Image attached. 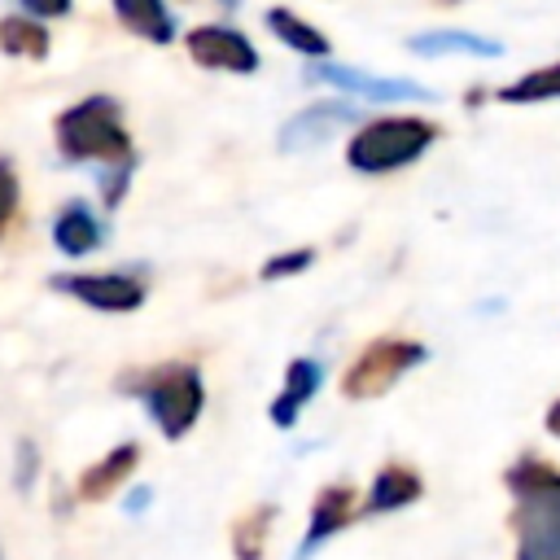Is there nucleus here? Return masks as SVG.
<instances>
[{"instance_id":"cd10ccee","label":"nucleus","mask_w":560,"mask_h":560,"mask_svg":"<svg viewBox=\"0 0 560 560\" xmlns=\"http://www.w3.org/2000/svg\"><path fill=\"white\" fill-rule=\"evenodd\" d=\"M219 4H223V9H236V4H241V0H219Z\"/></svg>"},{"instance_id":"f257e3e1","label":"nucleus","mask_w":560,"mask_h":560,"mask_svg":"<svg viewBox=\"0 0 560 560\" xmlns=\"http://www.w3.org/2000/svg\"><path fill=\"white\" fill-rule=\"evenodd\" d=\"M503 486L516 508L508 516L516 538V560H560V468L534 451L508 464Z\"/></svg>"},{"instance_id":"6ab92c4d","label":"nucleus","mask_w":560,"mask_h":560,"mask_svg":"<svg viewBox=\"0 0 560 560\" xmlns=\"http://www.w3.org/2000/svg\"><path fill=\"white\" fill-rule=\"evenodd\" d=\"M494 101L499 105H542V101H560V61L551 66H538L503 88H494Z\"/></svg>"},{"instance_id":"4468645a","label":"nucleus","mask_w":560,"mask_h":560,"mask_svg":"<svg viewBox=\"0 0 560 560\" xmlns=\"http://www.w3.org/2000/svg\"><path fill=\"white\" fill-rule=\"evenodd\" d=\"M136 464H140V442H118V446H109L96 464H88V468L79 472L74 494H79L83 503H101V499H109L114 490H122V486L131 481Z\"/></svg>"},{"instance_id":"39448f33","label":"nucleus","mask_w":560,"mask_h":560,"mask_svg":"<svg viewBox=\"0 0 560 560\" xmlns=\"http://www.w3.org/2000/svg\"><path fill=\"white\" fill-rule=\"evenodd\" d=\"M429 359V346L416 337H376L368 341L350 368L341 372V394L350 402H372L381 394H389L407 372H416Z\"/></svg>"},{"instance_id":"aec40b11","label":"nucleus","mask_w":560,"mask_h":560,"mask_svg":"<svg viewBox=\"0 0 560 560\" xmlns=\"http://www.w3.org/2000/svg\"><path fill=\"white\" fill-rule=\"evenodd\" d=\"M276 516H280V512H276L271 503L249 508L245 516H236V521H232V556H236V560H262Z\"/></svg>"},{"instance_id":"6e6552de","label":"nucleus","mask_w":560,"mask_h":560,"mask_svg":"<svg viewBox=\"0 0 560 560\" xmlns=\"http://www.w3.org/2000/svg\"><path fill=\"white\" fill-rule=\"evenodd\" d=\"M184 52L201 66V70H219V74H254L262 66V52L254 48V39L228 22H201L184 35Z\"/></svg>"},{"instance_id":"9b49d317","label":"nucleus","mask_w":560,"mask_h":560,"mask_svg":"<svg viewBox=\"0 0 560 560\" xmlns=\"http://www.w3.org/2000/svg\"><path fill=\"white\" fill-rule=\"evenodd\" d=\"M52 245H57V254H66V258H88V254H96L105 241H109V228H105V219L83 201V197H70L57 214H52Z\"/></svg>"},{"instance_id":"bb28decb","label":"nucleus","mask_w":560,"mask_h":560,"mask_svg":"<svg viewBox=\"0 0 560 560\" xmlns=\"http://www.w3.org/2000/svg\"><path fill=\"white\" fill-rule=\"evenodd\" d=\"M542 424H547V433H551V438H560V398H556V402L547 407V416H542Z\"/></svg>"},{"instance_id":"2eb2a0df","label":"nucleus","mask_w":560,"mask_h":560,"mask_svg":"<svg viewBox=\"0 0 560 560\" xmlns=\"http://www.w3.org/2000/svg\"><path fill=\"white\" fill-rule=\"evenodd\" d=\"M407 48L416 57H503V44L494 35H477V31H455V26H438V31H416L407 39Z\"/></svg>"},{"instance_id":"ddd939ff","label":"nucleus","mask_w":560,"mask_h":560,"mask_svg":"<svg viewBox=\"0 0 560 560\" xmlns=\"http://www.w3.org/2000/svg\"><path fill=\"white\" fill-rule=\"evenodd\" d=\"M420 494H424L420 472H416L411 464H402V459H389V464H381V468L372 472V486H368V494H363V516L402 512V508L420 503Z\"/></svg>"},{"instance_id":"a878e982","label":"nucleus","mask_w":560,"mask_h":560,"mask_svg":"<svg viewBox=\"0 0 560 560\" xmlns=\"http://www.w3.org/2000/svg\"><path fill=\"white\" fill-rule=\"evenodd\" d=\"M144 503H149V486H136L127 494V512H144Z\"/></svg>"},{"instance_id":"4be33fe9","label":"nucleus","mask_w":560,"mask_h":560,"mask_svg":"<svg viewBox=\"0 0 560 560\" xmlns=\"http://www.w3.org/2000/svg\"><path fill=\"white\" fill-rule=\"evenodd\" d=\"M131 171H136V158L96 171V192H101V206H105V210H118V206H122V197H127V188H131Z\"/></svg>"},{"instance_id":"c85d7f7f","label":"nucleus","mask_w":560,"mask_h":560,"mask_svg":"<svg viewBox=\"0 0 560 560\" xmlns=\"http://www.w3.org/2000/svg\"><path fill=\"white\" fill-rule=\"evenodd\" d=\"M438 4H459V0H438Z\"/></svg>"},{"instance_id":"f8f14e48","label":"nucleus","mask_w":560,"mask_h":560,"mask_svg":"<svg viewBox=\"0 0 560 560\" xmlns=\"http://www.w3.org/2000/svg\"><path fill=\"white\" fill-rule=\"evenodd\" d=\"M319 385H324L319 359H306V354L289 359L284 381H280V389H276V398H271V407H267V411H271V424H276V429H293V424L302 420L306 402L319 394Z\"/></svg>"},{"instance_id":"393cba45","label":"nucleus","mask_w":560,"mask_h":560,"mask_svg":"<svg viewBox=\"0 0 560 560\" xmlns=\"http://www.w3.org/2000/svg\"><path fill=\"white\" fill-rule=\"evenodd\" d=\"M18 9L26 13V18H39V22H57V18H70V9H74V0H18Z\"/></svg>"},{"instance_id":"9d476101","label":"nucleus","mask_w":560,"mask_h":560,"mask_svg":"<svg viewBox=\"0 0 560 560\" xmlns=\"http://www.w3.org/2000/svg\"><path fill=\"white\" fill-rule=\"evenodd\" d=\"M346 122H359V105L337 101V96L332 101H311L306 109H298L280 122L276 144H280V153H306V149H319L324 140H332V131L346 127Z\"/></svg>"},{"instance_id":"0eeeda50","label":"nucleus","mask_w":560,"mask_h":560,"mask_svg":"<svg viewBox=\"0 0 560 560\" xmlns=\"http://www.w3.org/2000/svg\"><path fill=\"white\" fill-rule=\"evenodd\" d=\"M306 83H328L346 96H359V101H372V105H398V101H433L429 88L411 83V79H394V74H372V70H359V66H341V61H311L302 70Z\"/></svg>"},{"instance_id":"5701e85b","label":"nucleus","mask_w":560,"mask_h":560,"mask_svg":"<svg viewBox=\"0 0 560 560\" xmlns=\"http://www.w3.org/2000/svg\"><path fill=\"white\" fill-rule=\"evenodd\" d=\"M18 210H22V179H18L13 162L0 158V236L9 232V223L18 219Z\"/></svg>"},{"instance_id":"412c9836","label":"nucleus","mask_w":560,"mask_h":560,"mask_svg":"<svg viewBox=\"0 0 560 560\" xmlns=\"http://www.w3.org/2000/svg\"><path fill=\"white\" fill-rule=\"evenodd\" d=\"M315 245H298V249H280V254H271L262 267H258V280H289V276H302V271H311L315 267Z\"/></svg>"},{"instance_id":"b1692460","label":"nucleus","mask_w":560,"mask_h":560,"mask_svg":"<svg viewBox=\"0 0 560 560\" xmlns=\"http://www.w3.org/2000/svg\"><path fill=\"white\" fill-rule=\"evenodd\" d=\"M35 477H39V446L31 438H18V446H13V486H18V494H26L35 486Z\"/></svg>"},{"instance_id":"dca6fc26","label":"nucleus","mask_w":560,"mask_h":560,"mask_svg":"<svg viewBox=\"0 0 560 560\" xmlns=\"http://www.w3.org/2000/svg\"><path fill=\"white\" fill-rule=\"evenodd\" d=\"M109 9L118 18V26L131 31L136 39H144V44L162 48V44H171L179 35V22H175L166 0H109Z\"/></svg>"},{"instance_id":"7ed1b4c3","label":"nucleus","mask_w":560,"mask_h":560,"mask_svg":"<svg viewBox=\"0 0 560 560\" xmlns=\"http://www.w3.org/2000/svg\"><path fill=\"white\" fill-rule=\"evenodd\" d=\"M114 389L131 394L166 442H179L184 433H192V424L206 411V381H201V368L188 363V359H171V363L122 372L114 381Z\"/></svg>"},{"instance_id":"f03ea898","label":"nucleus","mask_w":560,"mask_h":560,"mask_svg":"<svg viewBox=\"0 0 560 560\" xmlns=\"http://www.w3.org/2000/svg\"><path fill=\"white\" fill-rule=\"evenodd\" d=\"M52 144H57L66 166H96L101 171V166L136 158L127 114L109 92H92V96H79L74 105H66L52 118Z\"/></svg>"},{"instance_id":"1a4fd4ad","label":"nucleus","mask_w":560,"mask_h":560,"mask_svg":"<svg viewBox=\"0 0 560 560\" xmlns=\"http://www.w3.org/2000/svg\"><path fill=\"white\" fill-rule=\"evenodd\" d=\"M359 516H363V499L354 494V486H346V481L319 486L315 499H311L306 534H302V542L293 547V560H311L319 547H328V542H332L341 529H350Z\"/></svg>"},{"instance_id":"423d86ee","label":"nucleus","mask_w":560,"mask_h":560,"mask_svg":"<svg viewBox=\"0 0 560 560\" xmlns=\"http://www.w3.org/2000/svg\"><path fill=\"white\" fill-rule=\"evenodd\" d=\"M48 289L101 311V315H131L149 298V267H118V271H57Z\"/></svg>"},{"instance_id":"f3484780","label":"nucleus","mask_w":560,"mask_h":560,"mask_svg":"<svg viewBox=\"0 0 560 560\" xmlns=\"http://www.w3.org/2000/svg\"><path fill=\"white\" fill-rule=\"evenodd\" d=\"M262 22H267V31H271L289 52H298V57H306V61H328V57H332V39H328L319 26H311L306 18H298L293 9H284V4H271V9L262 13Z\"/></svg>"},{"instance_id":"c756f323","label":"nucleus","mask_w":560,"mask_h":560,"mask_svg":"<svg viewBox=\"0 0 560 560\" xmlns=\"http://www.w3.org/2000/svg\"><path fill=\"white\" fill-rule=\"evenodd\" d=\"M0 560H4V556H0Z\"/></svg>"},{"instance_id":"20e7f679","label":"nucleus","mask_w":560,"mask_h":560,"mask_svg":"<svg viewBox=\"0 0 560 560\" xmlns=\"http://www.w3.org/2000/svg\"><path fill=\"white\" fill-rule=\"evenodd\" d=\"M442 127L424 114H381L354 127L346 144V166L354 175H394L429 153Z\"/></svg>"},{"instance_id":"a211bd4d","label":"nucleus","mask_w":560,"mask_h":560,"mask_svg":"<svg viewBox=\"0 0 560 560\" xmlns=\"http://www.w3.org/2000/svg\"><path fill=\"white\" fill-rule=\"evenodd\" d=\"M52 48L48 22L26 18V13H9L0 18V52L4 57H22V61H44Z\"/></svg>"}]
</instances>
